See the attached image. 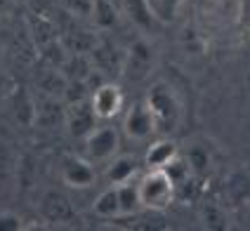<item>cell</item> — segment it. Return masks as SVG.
I'll list each match as a JSON object with an SVG mask.
<instances>
[{
    "label": "cell",
    "instance_id": "6da1fadb",
    "mask_svg": "<svg viewBox=\"0 0 250 231\" xmlns=\"http://www.w3.org/2000/svg\"><path fill=\"white\" fill-rule=\"evenodd\" d=\"M175 177L167 168H149L146 175L139 177L142 205L149 210H166L175 201Z\"/></svg>",
    "mask_w": 250,
    "mask_h": 231
},
{
    "label": "cell",
    "instance_id": "7a4b0ae2",
    "mask_svg": "<svg viewBox=\"0 0 250 231\" xmlns=\"http://www.w3.org/2000/svg\"><path fill=\"white\" fill-rule=\"evenodd\" d=\"M146 104L151 106L153 116H156V125L163 132H175L182 118L180 99L172 92V87L167 83H156L151 85L149 95H146Z\"/></svg>",
    "mask_w": 250,
    "mask_h": 231
},
{
    "label": "cell",
    "instance_id": "3957f363",
    "mask_svg": "<svg viewBox=\"0 0 250 231\" xmlns=\"http://www.w3.org/2000/svg\"><path fill=\"white\" fill-rule=\"evenodd\" d=\"M123 130H125V135L130 137V139H135V142H144V139H149L158 130L156 116H153L151 106L146 104V99L144 102H135L127 109L125 121H123Z\"/></svg>",
    "mask_w": 250,
    "mask_h": 231
},
{
    "label": "cell",
    "instance_id": "277c9868",
    "mask_svg": "<svg viewBox=\"0 0 250 231\" xmlns=\"http://www.w3.org/2000/svg\"><path fill=\"white\" fill-rule=\"evenodd\" d=\"M118 132L111 125H102L95 127L90 135L85 137V153H87V161H111L118 151Z\"/></svg>",
    "mask_w": 250,
    "mask_h": 231
},
{
    "label": "cell",
    "instance_id": "5b68a950",
    "mask_svg": "<svg viewBox=\"0 0 250 231\" xmlns=\"http://www.w3.org/2000/svg\"><path fill=\"white\" fill-rule=\"evenodd\" d=\"M92 109L97 113L99 121H109L113 116H118L123 109V90L113 83H102L99 87H95L92 92Z\"/></svg>",
    "mask_w": 250,
    "mask_h": 231
},
{
    "label": "cell",
    "instance_id": "8992f818",
    "mask_svg": "<svg viewBox=\"0 0 250 231\" xmlns=\"http://www.w3.org/2000/svg\"><path fill=\"white\" fill-rule=\"evenodd\" d=\"M97 113L92 109V102H73L69 106L66 113V125H69V132L73 137H87L97 125Z\"/></svg>",
    "mask_w": 250,
    "mask_h": 231
},
{
    "label": "cell",
    "instance_id": "52a82bcc",
    "mask_svg": "<svg viewBox=\"0 0 250 231\" xmlns=\"http://www.w3.org/2000/svg\"><path fill=\"white\" fill-rule=\"evenodd\" d=\"M95 168L92 161H85V158H69L64 168H62V179L64 184L71 189H87L95 184Z\"/></svg>",
    "mask_w": 250,
    "mask_h": 231
},
{
    "label": "cell",
    "instance_id": "ba28073f",
    "mask_svg": "<svg viewBox=\"0 0 250 231\" xmlns=\"http://www.w3.org/2000/svg\"><path fill=\"white\" fill-rule=\"evenodd\" d=\"M180 158V147L172 139H158L146 151V165L149 168H170Z\"/></svg>",
    "mask_w": 250,
    "mask_h": 231
},
{
    "label": "cell",
    "instance_id": "9c48e42d",
    "mask_svg": "<svg viewBox=\"0 0 250 231\" xmlns=\"http://www.w3.org/2000/svg\"><path fill=\"white\" fill-rule=\"evenodd\" d=\"M139 165L132 156H113L106 168V182L109 184H123L137 175Z\"/></svg>",
    "mask_w": 250,
    "mask_h": 231
},
{
    "label": "cell",
    "instance_id": "30bf717a",
    "mask_svg": "<svg viewBox=\"0 0 250 231\" xmlns=\"http://www.w3.org/2000/svg\"><path fill=\"white\" fill-rule=\"evenodd\" d=\"M118 187V198H121V215L130 217V215H137L139 210L144 208L142 205V196H139V179H127L123 184H116Z\"/></svg>",
    "mask_w": 250,
    "mask_h": 231
},
{
    "label": "cell",
    "instance_id": "8fae6325",
    "mask_svg": "<svg viewBox=\"0 0 250 231\" xmlns=\"http://www.w3.org/2000/svg\"><path fill=\"white\" fill-rule=\"evenodd\" d=\"M92 210L97 217L111 219V217H121V198H118V187L111 184L106 191H102L97 196V201L92 203Z\"/></svg>",
    "mask_w": 250,
    "mask_h": 231
},
{
    "label": "cell",
    "instance_id": "7c38bea8",
    "mask_svg": "<svg viewBox=\"0 0 250 231\" xmlns=\"http://www.w3.org/2000/svg\"><path fill=\"white\" fill-rule=\"evenodd\" d=\"M45 210L50 212V217H55V219L69 217V212H71L69 201L62 198V196H50V198L45 201Z\"/></svg>",
    "mask_w": 250,
    "mask_h": 231
},
{
    "label": "cell",
    "instance_id": "4fadbf2b",
    "mask_svg": "<svg viewBox=\"0 0 250 231\" xmlns=\"http://www.w3.org/2000/svg\"><path fill=\"white\" fill-rule=\"evenodd\" d=\"M24 229V219L12 210L0 212V231H21Z\"/></svg>",
    "mask_w": 250,
    "mask_h": 231
},
{
    "label": "cell",
    "instance_id": "5bb4252c",
    "mask_svg": "<svg viewBox=\"0 0 250 231\" xmlns=\"http://www.w3.org/2000/svg\"><path fill=\"white\" fill-rule=\"evenodd\" d=\"M187 163L191 165V170L203 172V170L208 168V156H206V151L203 149H191L189 151V156H187Z\"/></svg>",
    "mask_w": 250,
    "mask_h": 231
},
{
    "label": "cell",
    "instance_id": "9a60e30c",
    "mask_svg": "<svg viewBox=\"0 0 250 231\" xmlns=\"http://www.w3.org/2000/svg\"><path fill=\"white\" fill-rule=\"evenodd\" d=\"M5 92H7V76L0 73V97L5 95Z\"/></svg>",
    "mask_w": 250,
    "mask_h": 231
},
{
    "label": "cell",
    "instance_id": "2e32d148",
    "mask_svg": "<svg viewBox=\"0 0 250 231\" xmlns=\"http://www.w3.org/2000/svg\"><path fill=\"white\" fill-rule=\"evenodd\" d=\"M222 2H227V0H222Z\"/></svg>",
    "mask_w": 250,
    "mask_h": 231
}]
</instances>
